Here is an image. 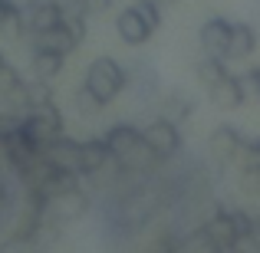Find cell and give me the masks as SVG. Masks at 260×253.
I'll use <instances>...</instances> for the list:
<instances>
[{
  "mask_svg": "<svg viewBox=\"0 0 260 253\" xmlns=\"http://www.w3.org/2000/svg\"><path fill=\"white\" fill-rule=\"evenodd\" d=\"M102 138H106L109 155L115 158V165H119L122 171H128V174H158L161 165H165V161L155 158V152L148 148L142 128L128 125V122L112 125Z\"/></svg>",
  "mask_w": 260,
  "mask_h": 253,
  "instance_id": "cell-1",
  "label": "cell"
},
{
  "mask_svg": "<svg viewBox=\"0 0 260 253\" xmlns=\"http://www.w3.org/2000/svg\"><path fill=\"white\" fill-rule=\"evenodd\" d=\"M161 26V4L158 0H135L115 13V33L125 46H145Z\"/></svg>",
  "mask_w": 260,
  "mask_h": 253,
  "instance_id": "cell-2",
  "label": "cell"
},
{
  "mask_svg": "<svg viewBox=\"0 0 260 253\" xmlns=\"http://www.w3.org/2000/svg\"><path fill=\"white\" fill-rule=\"evenodd\" d=\"M83 86L102 102V105H109V102H115L122 92H125L128 73L119 66V59H112V56H95L92 63L86 66Z\"/></svg>",
  "mask_w": 260,
  "mask_h": 253,
  "instance_id": "cell-3",
  "label": "cell"
},
{
  "mask_svg": "<svg viewBox=\"0 0 260 253\" xmlns=\"http://www.w3.org/2000/svg\"><path fill=\"white\" fill-rule=\"evenodd\" d=\"M198 227L217 243V247L231 250V243L247 230V210H237V207H224V204H214L211 214L204 217Z\"/></svg>",
  "mask_w": 260,
  "mask_h": 253,
  "instance_id": "cell-4",
  "label": "cell"
},
{
  "mask_svg": "<svg viewBox=\"0 0 260 253\" xmlns=\"http://www.w3.org/2000/svg\"><path fill=\"white\" fill-rule=\"evenodd\" d=\"M23 128L40 148H46L56 135L66 132V122H63V112L56 109V102H43V105H33L30 112L23 115Z\"/></svg>",
  "mask_w": 260,
  "mask_h": 253,
  "instance_id": "cell-5",
  "label": "cell"
},
{
  "mask_svg": "<svg viewBox=\"0 0 260 253\" xmlns=\"http://www.w3.org/2000/svg\"><path fill=\"white\" fill-rule=\"evenodd\" d=\"M89 207H92V197H89L83 188H70V191H59V194L43 197V214L53 217L59 227H66L70 221L86 217Z\"/></svg>",
  "mask_w": 260,
  "mask_h": 253,
  "instance_id": "cell-6",
  "label": "cell"
},
{
  "mask_svg": "<svg viewBox=\"0 0 260 253\" xmlns=\"http://www.w3.org/2000/svg\"><path fill=\"white\" fill-rule=\"evenodd\" d=\"M142 135H145L148 148L155 152V158H161L165 165L175 158L178 152H181V128H178V122L165 119V115L152 119L145 128H142Z\"/></svg>",
  "mask_w": 260,
  "mask_h": 253,
  "instance_id": "cell-7",
  "label": "cell"
},
{
  "mask_svg": "<svg viewBox=\"0 0 260 253\" xmlns=\"http://www.w3.org/2000/svg\"><path fill=\"white\" fill-rule=\"evenodd\" d=\"M23 13H26V37H33V33H43L50 26H56L66 17V7H63V0H30L23 7Z\"/></svg>",
  "mask_w": 260,
  "mask_h": 253,
  "instance_id": "cell-8",
  "label": "cell"
},
{
  "mask_svg": "<svg viewBox=\"0 0 260 253\" xmlns=\"http://www.w3.org/2000/svg\"><path fill=\"white\" fill-rule=\"evenodd\" d=\"M112 155H109V145H106V138H86V141H79V177H89L92 181L95 174H102L109 165H112Z\"/></svg>",
  "mask_w": 260,
  "mask_h": 253,
  "instance_id": "cell-9",
  "label": "cell"
},
{
  "mask_svg": "<svg viewBox=\"0 0 260 253\" xmlns=\"http://www.w3.org/2000/svg\"><path fill=\"white\" fill-rule=\"evenodd\" d=\"M241 141H244V135L237 132V128L217 125L208 138V152L217 165H231V161H237V155H241Z\"/></svg>",
  "mask_w": 260,
  "mask_h": 253,
  "instance_id": "cell-10",
  "label": "cell"
},
{
  "mask_svg": "<svg viewBox=\"0 0 260 253\" xmlns=\"http://www.w3.org/2000/svg\"><path fill=\"white\" fill-rule=\"evenodd\" d=\"M228 37H231V20L228 17H211L198 30L201 50L211 53V56H221V59H224V50H228Z\"/></svg>",
  "mask_w": 260,
  "mask_h": 253,
  "instance_id": "cell-11",
  "label": "cell"
},
{
  "mask_svg": "<svg viewBox=\"0 0 260 253\" xmlns=\"http://www.w3.org/2000/svg\"><path fill=\"white\" fill-rule=\"evenodd\" d=\"M208 99L214 102L217 109H224V112H231V109L244 105V89H241V76L237 73H224L221 79H217L214 86L208 89Z\"/></svg>",
  "mask_w": 260,
  "mask_h": 253,
  "instance_id": "cell-12",
  "label": "cell"
},
{
  "mask_svg": "<svg viewBox=\"0 0 260 253\" xmlns=\"http://www.w3.org/2000/svg\"><path fill=\"white\" fill-rule=\"evenodd\" d=\"M254 50H257V30L250 23L231 20V37H228V50H224V63H228V59H250Z\"/></svg>",
  "mask_w": 260,
  "mask_h": 253,
  "instance_id": "cell-13",
  "label": "cell"
},
{
  "mask_svg": "<svg viewBox=\"0 0 260 253\" xmlns=\"http://www.w3.org/2000/svg\"><path fill=\"white\" fill-rule=\"evenodd\" d=\"M43 155H46V161H53L56 168L76 171V165H79V141L66 138V132H63V135H56V138L43 148ZM76 174H79V171H76Z\"/></svg>",
  "mask_w": 260,
  "mask_h": 253,
  "instance_id": "cell-14",
  "label": "cell"
},
{
  "mask_svg": "<svg viewBox=\"0 0 260 253\" xmlns=\"http://www.w3.org/2000/svg\"><path fill=\"white\" fill-rule=\"evenodd\" d=\"M0 37L26 40V13L17 0H0Z\"/></svg>",
  "mask_w": 260,
  "mask_h": 253,
  "instance_id": "cell-15",
  "label": "cell"
},
{
  "mask_svg": "<svg viewBox=\"0 0 260 253\" xmlns=\"http://www.w3.org/2000/svg\"><path fill=\"white\" fill-rule=\"evenodd\" d=\"M66 66V56L63 53H50V50H33L30 53V76L33 79H56Z\"/></svg>",
  "mask_w": 260,
  "mask_h": 253,
  "instance_id": "cell-16",
  "label": "cell"
},
{
  "mask_svg": "<svg viewBox=\"0 0 260 253\" xmlns=\"http://www.w3.org/2000/svg\"><path fill=\"white\" fill-rule=\"evenodd\" d=\"M224 73H228V63H224L221 56H211V53H204V56L194 63V76H198V83L204 89H211Z\"/></svg>",
  "mask_w": 260,
  "mask_h": 253,
  "instance_id": "cell-17",
  "label": "cell"
},
{
  "mask_svg": "<svg viewBox=\"0 0 260 253\" xmlns=\"http://www.w3.org/2000/svg\"><path fill=\"white\" fill-rule=\"evenodd\" d=\"M73 105H76V112L83 115V119H95V115H102V109H106L86 86H79L76 92H73Z\"/></svg>",
  "mask_w": 260,
  "mask_h": 253,
  "instance_id": "cell-18",
  "label": "cell"
},
{
  "mask_svg": "<svg viewBox=\"0 0 260 253\" xmlns=\"http://www.w3.org/2000/svg\"><path fill=\"white\" fill-rule=\"evenodd\" d=\"M241 191L247 197H260V161H241Z\"/></svg>",
  "mask_w": 260,
  "mask_h": 253,
  "instance_id": "cell-19",
  "label": "cell"
},
{
  "mask_svg": "<svg viewBox=\"0 0 260 253\" xmlns=\"http://www.w3.org/2000/svg\"><path fill=\"white\" fill-rule=\"evenodd\" d=\"M13 207H17V194H13L10 181L0 174V230L13 221Z\"/></svg>",
  "mask_w": 260,
  "mask_h": 253,
  "instance_id": "cell-20",
  "label": "cell"
},
{
  "mask_svg": "<svg viewBox=\"0 0 260 253\" xmlns=\"http://www.w3.org/2000/svg\"><path fill=\"white\" fill-rule=\"evenodd\" d=\"M161 115H165V119H172V122H184L191 115V102L184 99V95H168L165 102H161Z\"/></svg>",
  "mask_w": 260,
  "mask_h": 253,
  "instance_id": "cell-21",
  "label": "cell"
},
{
  "mask_svg": "<svg viewBox=\"0 0 260 253\" xmlns=\"http://www.w3.org/2000/svg\"><path fill=\"white\" fill-rule=\"evenodd\" d=\"M237 76H241L244 102H257V105H260V66H250V69L237 73Z\"/></svg>",
  "mask_w": 260,
  "mask_h": 253,
  "instance_id": "cell-22",
  "label": "cell"
},
{
  "mask_svg": "<svg viewBox=\"0 0 260 253\" xmlns=\"http://www.w3.org/2000/svg\"><path fill=\"white\" fill-rule=\"evenodd\" d=\"M244 234L260 247V214H247V230H244Z\"/></svg>",
  "mask_w": 260,
  "mask_h": 253,
  "instance_id": "cell-23",
  "label": "cell"
},
{
  "mask_svg": "<svg viewBox=\"0 0 260 253\" xmlns=\"http://www.w3.org/2000/svg\"><path fill=\"white\" fill-rule=\"evenodd\" d=\"M4 66H7V56H4V53H0V69H4Z\"/></svg>",
  "mask_w": 260,
  "mask_h": 253,
  "instance_id": "cell-24",
  "label": "cell"
},
{
  "mask_svg": "<svg viewBox=\"0 0 260 253\" xmlns=\"http://www.w3.org/2000/svg\"><path fill=\"white\" fill-rule=\"evenodd\" d=\"M158 4H161V7H165V4H175V0H158Z\"/></svg>",
  "mask_w": 260,
  "mask_h": 253,
  "instance_id": "cell-25",
  "label": "cell"
}]
</instances>
